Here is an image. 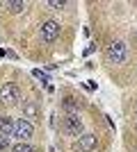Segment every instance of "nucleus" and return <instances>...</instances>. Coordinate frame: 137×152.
I'll return each instance as SVG.
<instances>
[{
  "label": "nucleus",
  "mask_w": 137,
  "mask_h": 152,
  "mask_svg": "<svg viewBox=\"0 0 137 152\" xmlns=\"http://www.w3.org/2000/svg\"><path fill=\"white\" fill-rule=\"evenodd\" d=\"M105 57L110 64H124L126 57H128V45L124 41H112L107 45V50H105Z\"/></svg>",
  "instance_id": "obj_1"
},
{
  "label": "nucleus",
  "mask_w": 137,
  "mask_h": 152,
  "mask_svg": "<svg viewBox=\"0 0 137 152\" xmlns=\"http://www.w3.org/2000/svg\"><path fill=\"white\" fill-rule=\"evenodd\" d=\"M82 118L78 114H66L64 121H62V129H64L69 136H80L82 134Z\"/></svg>",
  "instance_id": "obj_2"
},
{
  "label": "nucleus",
  "mask_w": 137,
  "mask_h": 152,
  "mask_svg": "<svg viewBox=\"0 0 137 152\" xmlns=\"http://www.w3.org/2000/svg\"><path fill=\"white\" fill-rule=\"evenodd\" d=\"M59 32H62V27H59L57 20H46V23H41L39 34H41V41H44V43H53V41L59 37Z\"/></svg>",
  "instance_id": "obj_3"
},
{
  "label": "nucleus",
  "mask_w": 137,
  "mask_h": 152,
  "mask_svg": "<svg viewBox=\"0 0 137 152\" xmlns=\"http://www.w3.org/2000/svg\"><path fill=\"white\" fill-rule=\"evenodd\" d=\"M34 127L30 121H25V118H19V121H14V134L12 136H16L19 141H27L30 136H32Z\"/></svg>",
  "instance_id": "obj_4"
},
{
  "label": "nucleus",
  "mask_w": 137,
  "mask_h": 152,
  "mask_svg": "<svg viewBox=\"0 0 137 152\" xmlns=\"http://www.w3.org/2000/svg\"><path fill=\"white\" fill-rule=\"evenodd\" d=\"M0 100L2 102H19L21 100V89H19V84H14V82H7L2 89H0Z\"/></svg>",
  "instance_id": "obj_5"
},
{
  "label": "nucleus",
  "mask_w": 137,
  "mask_h": 152,
  "mask_svg": "<svg viewBox=\"0 0 137 152\" xmlns=\"http://www.w3.org/2000/svg\"><path fill=\"white\" fill-rule=\"evenodd\" d=\"M41 116V109H39V104L34 100H23V118H30V121H37Z\"/></svg>",
  "instance_id": "obj_6"
},
{
  "label": "nucleus",
  "mask_w": 137,
  "mask_h": 152,
  "mask_svg": "<svg viewBox=\"0 0 137 152\" xmlns=\"http://www.w3.org/2000/svg\"><path fill=\"white\" fill-rule=\"evenodd\" d=\"M96 134H80L78 136V148L82 152H91V150H96Z\"/></svg>",
  "instance_id": "obj_7"
},
{
  "label": "nucleus",
  "mask_w": 137,
  "mask_h": 152,
  "mask_svg": "<svg viewBox=\"0 0 137 152\" xmlns=\"http://www.w3.org/2000/svg\"><path fill=\"white\" fill-rule=\"evenodd\" d=\"M0 134L2 136H12L14 134V118L12 116H0Z\"/></svg>",
  "instance_id": "obj_8"
},
{
  "label": "nucleus",
  "mask_w": 137,
  "mask_h": 152,
  "mask_svg": "<svg viewBox=\"0 0 137 152\" xmlns=\"http://www.w3.org/2000/svg\"><path fill=\"white\" fill-rule=\"evenodd\" d=\"M2 7L9 9L12 14H21V12H25V9H27V5H25V2H21V0H7Z\"/></svg>",
  "instance_id": "obj_9"
},
{
  "label": "nucleus",
  "mask_w": 137,
  "mask_h": 152,
  "mask_svg": "<svg viewBox=\"0 0 137 152\" xmlns=\"http://www.w3.org/2000/svg\"><path fill=\"white\" fill-rule=\"evenodd\" d=\"M12 152H39V150H37V148H32L30 143H25V141H19V143L12 148Z\"/></svg>",
  "instance_id": "obj_10"
},
{
  "label": "nucleus",
  "mask_w": 137,
  "mask_h": 152,
  "mask_svg": "<svg viewBox=\"0 0 137 152\" xmlns=\"http://www.w3.org/2000/svg\"><path fill=\"white\" fill-rule=\"evenodd\" d=\"M62 107H64L66 111H78V100H76V98H64Z\"/></svg>",
  "instance_id": "obj_11"
},
{
  "label": "nucleus",
  "mask_w": 137,
  "mask_h": 152,
  "mask_svg": "<svg viewBox=\"0 0 137 152\" xmlns=\"http://www.w3.org/2000/svg\"><path fill=\"white\" fill-rule=\"evenodd\" d=\"M46 7H48V9H55V12H57V9H64V7H66V2H62V0H48V2H46Z\"/></svg>",
  "instance_id": "obj_12"
},
{
  "label": "nucleus",
  "mask_w": 137,
  "mask_h": 152,
  "mask_svg": "<svg viewBox=\"0 0 137 152\" xmlns=\"http://www.w3.org/2000/svg\"><path fill=\"white\" fill-rule=\"evenodd\" d=\"M7 150H9V136L0 134V152H7Z\"/></svg>",
  "instance_id": "obj_13"
},
{
  "label": "nucleus",
  "mask_w": 137,
  "mask_h": 152,
  "mask_svg": "<svg viewBox=\"0 0 137 152\" xmlns=\"http://www.w3.org/2000/svg\"><path fill=\"white\" fill-rule=\"evenodd\" d=\"M133 7H137V2H133Z\"/></svg>",
  "instance_id": "obj_14"
}]
</instances>
